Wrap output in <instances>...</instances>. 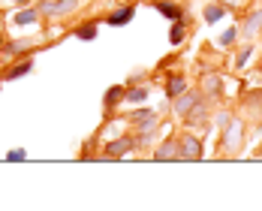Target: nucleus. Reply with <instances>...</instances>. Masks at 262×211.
Here are the masks:
<instances>
[{
    "instance_id": "nucleus-12",
    "label": "nucleus",
    "mask_w": 262,
    "mask_h": 211,
    "mask_svg": "<svg viewBox=\"0 0 262 211\" xmlns=\"http://www.w3.org/2000/svg\"><path fill=\"white\" fill-rule=\"evenodd\" d=\"M259 24H262V12H253L247 18V24H244V33H247V37H253V33L259 30Z\"/></svg>"
},
{
    "instance_id": "nucleus-15",
    "label": "nucleus",
    "mask_w": 262,
    "mask_h": 211,
    "mask_svg": "<svg viewBox=\"0 0 262 211\" xmlns=\"http://www.w3.org/2000/svg\"><path fill=\"white\" fill-rule=\"evenodd\" d=\"M238 139H241V127H238V124H229V133H226V145H229V148H235V145H238Z\"/></svg>"
},
{
    "instance_id": "nucleus-17",
    "label": "nucleus",
    "mask_w": 262,
    "mask_h": 211,
    "mask_svg": "<svg viewBox=\"0 0 262 211\" xmlns=\"http://www.w3.org/2000/svg\"><path fill=\"white\" fill-rule=\"evenodd\" d=\"M220 18H223V6H208V9H205V21L214 24V21H220Z\"/></svg>"
},
{
    "instance_id": "nucleus-22",
    "label": "nucleus",
    "mask_w": 262,
    "mask_h": 211,
    "mask_svg": "<svg viewBox=\"0 0 262 211\" xmlns=\"http://www.w3.org/2000/svg\"><path fill=\"white\" fill-rule=\"evenodd\" d=\"M247 57H250V46H247V49L238 54V60H235V63H238V66H244V63H247Z\"/></svg>"
},
{
    "instance_id": "nucleus-14",
    "label": "nucleus",
    "mask_w": 262,
    "mask_h": 211,
    "mask_svg": "<svg viewBox=\"0 0 262 211\" xmlns=\"http://www.w3.org/2000/svg\"><path fill=\"white\" fill-rule=\"evenodd\" d=\"M36 9H21V12H15V24H33L36 21Z\"/></svg>"
},
{
    "instance_id": "nucleus-24",
    "label": "nucleus",
    "mask_w": 262,
    "mask_h": 211,
    "mask_svg": "<svg viewBox=\"0 0 262 211\" xmlns=\"http://www.w3.org/2000/svg\"><path fill=\"white\" fill-rule=\"evenodd\" d=\"M15 3H18V6H27V3H30V0H15Z\"/></svg>"
},
{
    "instance_id": "nucleus-3",
    "label": "nucleus",
    "mask_w": 262,
    "mask_h": 211,
    "mask_svg": "<svg viewBox=\"0 0 262 211\" xmlns=\"http://www.w3.org/2000/svg\"><path fill=\"white\" fill-rule=\"evenodd\" d=\"M154 160H181V148H178V142H163V145L157 148Z\"/></svg>"
},
{
    "instance_id": "nucleus-16",
    "label": "nucleus",
    "mask_w": 262,
    "mask_h": 211,
    "mask_svg": "<svg viewBox=\"0 0 262 211\" xmlns=\"http://www.w3.org/2000/svg\"><path fill=\"white\" fill-rule=\"evenodd\" d=\"M76 37H79V40H94V37H97V24H82V27L76 30Z\"/></svg>"
},
{
    "instance_id": "nucleus-21",
    "label": "nucleus",
    "mask_w": 262,
    "mask_h": 211,
    "mask_svg": "<svg viewBox=\"0 0 262 211\" xmlns=\"http://www.w3.org/2000/svg\"><path fill=\"white\" fill-rule=\"evenodd\" d=\"M30 49V43H9V49L6 52H12V54H21V52H27Z\"/></svg>"
},
{
    "instance_id": "nucleus-11",
    "label": "nucleus",
    "mask_w": 262,
    "mask_h": 211,
    "mask_svg": "<svg viewBox=\"0 0 262 211\" xmlns=\"http://www.w3.org/2000/svg\"><path fill=\"white\" fill-rule=\"evenodd\" d=\"M157 12L166 15V18H172V21H181V9L172 6V3H157Z\"/></svg>"
},
{
    "instance_id": "nucleus-8",
    "label": "nucleus",
    "mask_w": 262,
    "mask_h": 211,
    "mask_svg": "<svg viewBox=\"0 0 262 211\" xmlns=\"http://www.w3.org/2000/svg\"><path fill=\"white\" fill-rule=\"evenodd\" d=\"M202 88H205V94H208V97H217V94H220V79H217V76H211V73H205Z\"/></svg>"
},
{
    "instance_id": "nucleus-13",
    "label": "nucleus",
    "mask_w": 262,
    "mask_h": 211,
    "mask_svg": "<svg viewBox=\"0 0 262 211\" xmlns=\"http://www.w3.org/2000/svg\"><path fill=\"white\" fill-rule=\"evenodd\" d=\"M30 69H33V63H30V60H24V63H18V66H12V69H9V73H6V79H18V76H27Z\"/></svg>"
},
{
    "instance_id": "nucleus-7",
    "label": "nucleus",
    "mask_w": 262,
    "mask_h": 211,
    "mask_svg": "<svg viewBox=\"0 0 262 211\" xmlns=\"http://www.w3.org/2000/svg\"><path fill=\"white\" fill-rule=\"evenodd\" d=\"M184 91H187V82H184L181 76H172V79H169V85H166V97L178 100V97H181Z\"/></svg>"
},
{
    "instance_id": "nucleus-23",
    "label": "nucleus",
    "mask_w": 262,
    "mask_h": 211,
    "mask_svg": "<svg viewBox=\"0 0 262 211\" xmlns=\"http://www.w3.org/2000/svg\"><path fill=\"white\" fill-rule=\"evenodd\" d=\"M9 160H24V151H9Z\"/></svg>"
},
{
    "instance_id": "nucleus-4",
    "label": "nucleus",
    "mask_w": 262,
    "mask_h": 211,
    "mask_svg": "<svg viewBox=\"0 0 262 211\" xmlns=\"http://www.w3.org/2000/svg\"><path fill=\"white\" fill-rule=\"evenodd\" d=\"M133 145H136V142H133V139H127V136H124V139H115V142L105 148V157H121V154H127Z\"/></svg>"
},
{
    "instance_id": "nucleus-6",
    "label": "nucleus",
    "mask_w": 262,
    "mask_h": 211,
    "mask_svg": "<svg viewBox=\"0 0 262 211\" xmlns=\"http://www.w3.org/2000/svg\"><path fill=\"white\" fill-rule=\"evenodd\" d=\"M133 15H136V9H133V6H124V9H118V12H111V15H108V24L124 27V24H127Z\"/></svg>"
},
{
    "instance_id": "nucleus-10",
    "label": "nucleus",
    "mask_w": 262,
    "mask_h": 211,
    "mask_svg": "<svg viewBox=\"0 0 262 211\" xmlns=\"http://www.w3.org/2000/svg\"><path fill=\"white\" fill-rule=\"evenodd\" d=\"M133 118H136V124H139V127H145V130H151V127H154V112H148V109L136 112Z\"/></svg>"
},
{
    "instance_id": "nucleus-20",
    "label": "nucleus",
    "mask_w": 262,
    "mask_h": 211,
    "mask_svg": "<svg viewBox=\"0 0 262 211\" xmlns=\"http://www.w3.org/2000/svg\"><path fill=\"white\" fill-rule=\"evenodd\" d=\"M235 37H238V30H235V27H229V30L220 37V46H232V43H235Z\"/></svg>"
},
{
    "instance_id": "nucleus-5",
    "label": "nucleus",
    "mask_w": 262,
    "mask_h": 211,
    "mask_svg": "<svg viewBox=\"0 0 262 211\" xmlns=\"http://www.w3.org/2000/svg\"><path fill=\"white\" fill-rule=\"evenodd\" d=\"M196 103H199V100H196L193 94H187V91H184V97H178V103H175V112H178V115H190Z\"/></svg>"
},
{
    "instance_id": "nucleus-9",
    "label": "nucleus",
    "mask_w": 262,
    "mask_h": 211,
    "mask_svg": "<svg viewBox=\"0 0 262 211\" xmlns=\"http://www.w3.org/2000/svg\"><path fill=\"white\" fill-rule=\"evenodd\" d=\"M121 100H127V91H124L121 85L108 88V94H105V106H115V103H121Z\"/></svg>"
},
{
    "instance_id": "nucleus-19",
    "label": "nucleus",
    "mask_w": 262,
    "mask_h": 211,
    "mask_svg": "<svg viewBox=\"0 0 262 211\" xmlns=\"http://www.w3.org/2000/svg\"><path fill=\"white\" fill-rule=\"evenodd\" d=\"M184 40V21H175V27H172V43L178 46Z\"/></svg>"
},
{
    "instance_id": "nucleus-18",
    "label": "nucleus",
    "mask_w": 262,
    "mask_h": 211,
    "mask_svg": "<svg viewBox=\"0 0 262 211\" xmlns=\"http://www.w3.org/2000/svg\"><path fill=\"white\" fill-rule=\"evenodd\" d=\"M145 97H148L145 88H133V91H127V100H130V103H145Z\"/></svg>"
},
{
    "instance_id": "nucleus-1",
    "label": "nucleus",
    "mask_w": 262,
    "mask_h": 211,
    "mask_svg": "<svg viewBox=\"0 0 262 211\" xmlns=\"http://www.w3.org/2000/svg\"><path fill=\"white\" fill-rule=\"evenodd\" d=\"M202 157V142L196 136H187L181 139V160H199Z\"/></svg>"
},
{
    "instance_id": "nucleus-2",
    "label": "nucleus",
    "mask_w": 262,
    "mask_h": 211,
    "mask_svg": "<svg viewBox=\"0 0 262 211\" xmlns=\"http://www.w3.org/2000/svg\"><path fill=\"white\" fill-rule=\"evenodd\" d=\"M72 6H76V0H46L40 9H43L46 15H54V12H69Z\"/></svg>"
}]
</instances>
